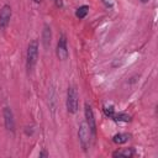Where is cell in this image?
I'll list each match as a JSON object with an SVG mask.
<instances>
[{"label":"cell","mask_w":158,"mask_h":158,"mask_svg":"<svg viewBox=\"0 0 158 158\" xmlns=\"http://www.w3.org/2000/svg\"><path fill=\"white\" fill-rule=\"evenodd\" d=\"M38 41L37 40H32L30 41L28 46H27V52H26V69L28 73H31L37 63L38 59Z\"/></svg>","instance_id":"1"},{"label":"cell","mask_w":158,"mask_h":158,"mask_svg":"<svg viewBox=\"0 0 158 158\" xmlns=\"http://www.w3.org/2000/svg\"><path fill=\"white\" fill-rule=\"evenodd\" d=\"M65 106H67V111L69 114H75L78 111V106H79V95H78V90L75 86H69L67 90V100H65Z\"/></svg>","instance_id":"2"},{"label":"cell","mask_w":158,"mask_h":158,"mask_svg":"<svg viewBox=\"0 0 158 158\" xmlns=\"http://www.w3.org/2000/svg\"><path fill=\"white\" fill-rule=\"evenodd\" d=\"M90 130L86 125V122H81L79 125V131H78V137H79V142L80 146L84 151L88 149L89 144H90Z\"/></svg>","instance_id":"3"},{"label":"cell","mask_w":158,"mask_h":158,"mask_svg":"<svg viewBox=\"0 0 158 158\" xmlns=\"http://www.w3.org/2000/svg\"><path fill=\"white\" fill-rule=\"evenodd\" d=\"M84 116H85V122H86L91 135H95V132H96V121H95L93 107L88 102H85V105H84Z\"/></svg>","instance_id":"4"},{"label":"cell","mask_w":158,"mask_h":158,"mask_svg":"<svg viewBox=\"0 0 158 158\" xmlns=\"http://www.w3.org/2000/svg\"><path fill=\"white\" fill-rule=\"evenodd\" d=\"M56 54H57V58L59 60H65L68 58V47H67V37L65 35H60L58 42H57V48H56Z\"/></svg>","instance_id":"5"},{"label":"cell","mask_w":158,"mask_h":158,"mask_svg":"<svg viewBox=\"0 0 158 158\" xmlns=\"http://www.w3.org/2000/svg\"><path fill=\"white\" fill-rule=\"evenodd\" d=\"M11 15H12V10H11V6L5 4L1 9H0V32L4 31L9 23H10V20H11Z\"/></svg>","instance_id":"6"},{"label":"cell","mask_w":158,"mask_h":158,"mask_svg":"<svg viewBox=\"0 0 158 158\" xmlns=\"http://www.w3.org/2000/svg\"><path fill=\"white\" fill-rule=\"evenodd\" d=\"M2 116H4V123H5L6 130L14 132V131H15V117H14L12 110H11L9 106L4 107V110H2Z\"/></svg>","instance_id":"7"},{"label":"cell","mask_w":158,"mask_h":158,"mask_svg":"<svg viewBox=\"0 0 158 158\" xmlns=\"http://www.w3.org/2000/svg\"><path fill=\"white\" fill-rule=\"evenodd\" d=\"M51 42H52V31H51V27L48 25H44L43 26V31H42V43H43V47L47 49L51 46Z\"/></svg>","instance_id":"8"},{"label":"cell","mask_w":158,"mask_h":158,"mask_svg":"<svg viewBox=\"0 0 158 158\" xmlns=\"http://www.w3.org/2000/svg\"><path fill=\"white\" fill-rule=\"evenodd\" d=\"M135 156V149L133 148H120L112 153L114 158H131Z\"/></svg>","instance_id":"9"},{"label":"cell","mask_w":158,"mask_h":158,"mask_svg":"<svg viewBox=\"0 0 158 158\" xmlns=\"http://www.w3.org/2000/svg\"><path fill=\"white\" fill-rule=\"evenodd\" d=\"M111 120H114V121H117V122H130L131 121V116L128 115V114H125V112H114L112 114V116L110 117Z\"/></svg>","instance_id":"10"},{"label":"cell","mask_w":158,"mask_h":158,"mask_svg":"<svg viewBox=\"0 0 158 158\" xmlns=\"http://www.w3.org/2000/svg\"><path fill=\"white\" fill-rule=\"evenodd\" d=\"M130 137H131V135H128V133H116L112 137V142L116 144H122V143H126L130 139Z\"/></svg>","instance_id":"11"},{"label":"cell","mask_w":158,"mask_h":158,"mask_svg":"<svg viewBox=\"0 0 158 158\" xmlns=\"http://www.w3.org/2000/svg\"><path fill=\"white\" fill-rule=\"evenodd\" d=\"M88 12H89V6H88V5H81V6H79V7L77 9L75 16H77L78 19H84V17L88 15Z\"/></svg>","instance_id":"12"},{"label":"cell","mask_w":158,"mask_h":158,"mask_svg":"<svg viewBox=\"0 0 158 158\" xmlns=\"http://www.w3.org/2000/svg\"><path fill=\"white\" fill-rule=\"evenodd\" d=\"M54 1V4L58 6V7H62L63 6V0H53Z\"/></svg>","instance_id":"13"},{"label":"cell","mask_w":158,"mask_h":158,"mask_svg":"<svg viewBox=\"0 0 158 158\" xmlns=\"http://www.w3.org/2000/svg\"><path fill=\"white\" fill-rule=\"evenodd\" d=\"M38 156H40V157H48V153H47L46 151H42V152H40Z\"/></svg>","instance_id":"14"},{"label":"cell","mask_w":158,"mask_h":158,"mask_svg":"<svg viewBox=\"0 0 158 158\" xmlns=\"http://www.w3.org/2000/svg\"><path fill=\"white\" fill-rule=\"evenodd\" d=\"M33 1H35V2H36V4H40V2H41V1H42V0H33Z\"/></svg>","instance_id":"15"},{"label":"cell","mask_w":158,"mask_h":158,"mask_svg":"<svg viewBox=\"0 0 158 158\" xmlns=\"http://www.w3.org/2000/svg\"><path fill=\"white\" fill-rule=\"evenodd\" d=\"M142 2H147V1H149V0H141Z\"/></svg>","instance_id":"16"}]
</instances>
